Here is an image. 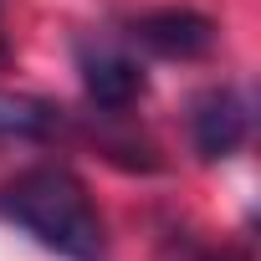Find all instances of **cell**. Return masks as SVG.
I'll use <instances>...</instances> for the list:
<instances>
[{
  "mask_svg": "<svg viewBox=\"0 0 261 261\" xmlns=\"http://www.w3.org/2000/svg\"><path fill=\"white\" fill-rule=\"evenodd\" d=\"M0 220L62 261H108V220L67 164H31L0 185Z\"/></svg>",
  "mask_w": 261,
  "mask_h": 261,
  "instance_id": "cell-1",
  "label": "cell"
},
{
  "mask_svg": "<svg viewBox=\"0 0 261 261\" xmlns=\"http://www.w3.org/2000/svg\"><path fill=\"white\" fill-rule=\"evenodd\" d=\"M77 72H82L87 97H92L102 113H128V108L149 92L144 62L128 51L123 41H113V36H87V41H77Z\"/></svg>",
  "mask_w": 261,
  "mask_h": 261,
  "instance_id": "cell-2",
  "label": "cell"
},
{
  "mask_svg": "<svg viewBox=\"0 0 261 261\" xmlns=\"http://www.w3.org/2000/svg\"><path fill=\"white\" fill-rule=\"evenodd\" d=\"M251 139V92L236 82H215L190 102V144L200 159H230Z\"/></svg>",
  "mask_w": 261,
  "mask_h": 261,
  "instance_id": "cell-3",
  "label": "cell"
},
{
  "mask_svg": "<svg viewBox=\"0 0 261 261\" xmlns=\"http://www.w3.org/2000/svg\"><path fill=\"white\" fill-rule=\"evenodd\" d=\"M128 36L139 46H149L154 57H169V62H195L220 41L215 21L205 11H195V6H154V11L134 16Z\"/></svg>",
  "mask_w": 261,
  "mask_h": 261,
  "instance_id": "cell-4",
  "label": "cell"
},
{
  "mask_svg": "<svg viewBox=\"0 0 261 261\" xmlns=\"http://www.w3.org/2000/svg\"><path fill=\"white\" fill-rule=\"evenodd\" d=\"M62 128V108L36 92H0V144H41Z\"/></svg>",
  "mask_w": 261,
  "mask_h": 261,
  "instance_id": "cell-5",
  "label": "cell"
},
{
  "mask_svg": "<svg viewBox=\"0 0 261 261\" xmlns=\"http://www.w3.org/2000/svg\"><path fill=\"white\" fill-rule=\"evenodd\" d=\"M6 62H11V46H6V41H0V67H6Z\"/></svg>",
  "mask_w": 261,
  "mask_h": 261,
  "instance_id": "cell-6",
  "label": "cell"
}]
</instances>
